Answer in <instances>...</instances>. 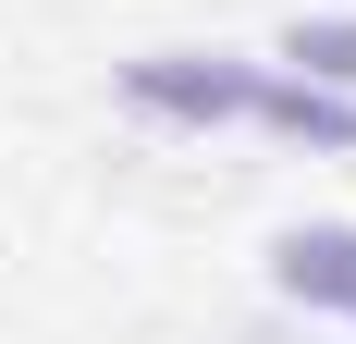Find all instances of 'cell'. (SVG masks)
I'll use <instances>...</instances> for the list:
<instances>
[{"instance_id":"cell-1","label":"cell","mask_w":356,"mask_h":344,"mask_svg":"<svg viewBox=\"0 0 356 344\" xmlns=\"http://www.w3.org/2000/svg\"><path fill=\"white\" fill-rule=\"evenodd\" d=\"M111 86H123V111L160 123V136H221V123H246L258 62H246V49H136Z\"/></svg>"},{"instance_id":"cell-2","label":"cell","mask_w":356,"mask_h":344,"mask_svg":"<svg viewBox=\"0 0 356 344\" xmlns=\"http://www.w3.org/2000/svg\"><path fill=\"white\" fill-rule=\"evenodd\" d=\"M258 271H270V308L283 320H344L356 308V221H283Z\"/></svg>"},{"instance_id":"cell-3","label":"cell","mask_w":356,"mask_h":344,"mask_svg":"<svg viewBox=\"0 0 356 344\" xmlns=\"http://www.w3.org/2000/svg\"><path fill=\"white\" fill-rule=\"evenodd\" d=\"M246 123H258V136H283V148H320V160H356V86H320V74L258 62Z\"/></svg>"},{"instance_id":"cell-4","label":"cell","mask_w":356,"mask_h":344,"mask_svg":"<svg viewBox=\"0 0 356 344\" xmlns=\"http://www.w3.org/2000/svg\"><path fill=\"white\" fill-rule=\"evenodd\" d=\"M283 74L356 86V13H295V25H283Z\"/></svg>"},{"instance_id":"cell-5","label":"cell","mask_w":356,"mask_h":344,"mask_svg":"<svg viewBox=\"0 0 356 344\" xmlns=\"http://www.w3.org/2000/svg\"><path fill=\"white\" fill-rule=\"evenodd\" d=\"M221 344H307V320H246V332H221Z\"/></svg>"},{"instance_id":"cell-6","label":"cell","mask_w":356,"mask_h":344,"mask_svg":"<svg viewBox=\"0 0 356 344\" xmlns=\"http://www.w3.org/2000/svg\"><path fill=\"white\" fill-rule=\"evenodd\" d=\"M344 320H356V308H344Z\"/></svg>"}]
</instances>
